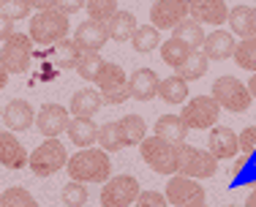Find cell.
<instances>
[{
	"instance_id": "46",
	"label": "cell",
	"mask_w": 256,
	"mask_h": 207,
	"mask_svg": "<svg viewBox=\"0 0 256 207\" xmlns=\"http://www.w3.org/2000/svg\"><path fill=\"white\" fill-rule=\"evenodd\" d=\"M246 88H248V93H251V98L256 101V74L251 76V82H248V84H246Z\"/></svg>"
},
{
	"instance_id": "49",
	"label": "cell",
	"mask_w": 256,
	"mask_h": 207,
	"mask_svg": "<svg viewBox=\"0 0 256 207\" xmlns=\"http://www.w3.org/2000/svg\"><path fill=\"white\" fill-rule=\"evenodd\" d=\"M226 207H237V204H226Z\"/></svg>"
},
{
	"instance_id": "37",
	"label": "cell",
	"mask_w": 256,
	"mask_h": 207,
	"mask_svg": "<svg viewBox=\"0 0 256 207\" xmlns=\"http://www.w3.org/2000/svg\"><path fill=\"white\" fill-rule=\"evenodd\" d=\"M207 63H210V60H207L202 52H191V58L178 68V76L186 79V82H191V79H202L204 71H207Z\"/></svg>"
},
{
	"instance_id": "40",
	"label": "cell",
	"mask_w": 256,
	"mask_h": 207,
	"mask_svg": "<svg viewBox=\"0 0 256 207\" xmlns=\"http://www.w3.org/2000/svg\"><path fill=\"white\" fill-rule=\"evenodd\" d=\"M134 204L136 207H166L169 202H166V196H164L161 191H142Z\"/></svg>"
},
{
	"instance_id": "26",
	"label": "cell",
	"mask_w": 256,
	"mask_h": 207,
	"mask_svg": "<svg viewBox=\"0 0 256 207\" xmlns=\"http://www.w3.org/2000/svg\"><path fill=\"white\" fill-rule=\"evenodd\" d=\"M172 38L182 41V44H186L188 50L199 52V50H202V44H204V28L199 25V22H194L191 16H188V20H182L180 25L172 30Z\"/></svg>"
},
{
	"instance_id": "44",
	"label": "cell",
	"mask_w": 256,
	"mask_h": 207,
	"mask_svg": "<svg viewBox=\"0 0 256 207\" xmlns=\"http://www.w3.org/2000/svg\"><path fill=\"white\" fill-rule=\"evenodd\" d=\"M14 33H16V30H14V22H11L8 16H3V14H0V41L6 44V41H8Z\"/></svg>"
},
{
	"instance_id": "9",
	"label": "cell",
	"mask_w": 256,
	"mask_h": 207,
	"mask_svg": "<svg viewBox=\"0 0 256 207\" xmlns=\"http://www.w3.org/2000/svg\"><path fill=\"white\" fill-rule=\"evenodd\" d=\"M166 202H172L174 207H204V188L196 180L182 178V174H172L166 180V191H164Z\"/></svg>"
},
{
	"instance_id": "2",
	"label": "cell",
	"mask_w": 256,
	"mask_h": 207,
	"mask_svg": "<svg viewBox=\"0 0 256 207\" xmlns=\"http://www.w3.org/2000/svg\"><path fill=\"white\" fill-rule=\"evenodd\" d=\"M139 153H142V161L158 174L172 178L180 172V144H172L158 136H144V142L139 144Z\"/></svg>"
},
{
	"instance_id": "7",
	"label": "cell",
	"mask_w": 256,
	"mask_h": 207,
	"mask_svg": "<svg viewBox=\"0 0 256 207\" xmlns=\"http://www.w3.org/2000/svg\"><path fill=\"white\" fill-rule=\"evenodd\" d=\"M33 60V41L25 33H14L0 50V66L6 74H25Z\"/></svg>"
},
{
	"instance_id": "33",
	"label": "cell",
	"mask_w": 256,
	"mask_h": 207,
	"mask_svg": "<svg viewBox=\"0 0 256 207\" xmlns=\"http://www.w3.org/2000/svg\"><path fill=\"white\" fill-rule=\"evenodd\" d=\"M0 207H41L36 202V196L22 186H14V188H6L3 196H0Z\"/></svg>"
},
{
	"instance_id": "25",
	"label": "cell",
	"mask_w": 256,
	"mask_h": 207,
	"mask_svg": "<svg viewBox=\"0 0 256 207\" xmlns=\"http://www.w3.org/2000/svg\"><path fill=\"white\" fill-rule=\"evenodd\" d=\"M136 16L131 14V11H118V14L109 20L106 25V36L112 41H128L134 38V33H136Z\"/></svg>"
},
{
	"instance_id": "19",
	"label": "cell",
	"mask_w": 256,
	"mask_h": 207,
	"mask_svg": "<svg viewBox=\"0 0 256 207\" xmlns=\"http://www.w3.org/2000/svg\"><path fill=\"white\" fill-rule=\"evenodd\" d=\"M234 36L229 30H216V33L204 36V44H202V54L207 60H226V58H234Z\"/></svg>"
},
{
	"instance_id": "50",
	"label": "cell",
	"mask_w": 256,
	"mask_h": 207,
	"mask_svg": "<svg viewBox=\"0 0 256 207\" xmlns=\"http://www.w3.org/2000/svg\"><path fill=\"white\" fill-rule=\"evenodd\" d=\"M0 196H3V194H0Z\"/></svg>"
},
{
	"instance_id": "30",
	"label": "cell",
	"mask_w": 256,
	"mask_h": 207,
	"mask_svg": "<svg viewBox=\"0 0 256 207\" xmlns=\"http://www.w3.org/2000/svg\"><path fill=\"white\" fill-rule=\"evenodd\" d=\"M191 52L194 50H188L182 41H178V38H169V41H164L161 44V58H164V63L166 66H172L174 71L180 68L182 63H186L188 58H191Z\"/></svg>"
},
{
	"instance_id": "51",
	"label": "cell",
	"mask_w": 256,
	"mask_h": 207,
	"mask_svg": "<svg viewBox=\"0 0 256 207\" xmlns=\"http://www.w3.org/2000/svg\"><path fill=\"white\" fill-rule=\"evenodd\" d=\"M204 207H207V204H204Z\"/></svg>"
},
{
	"instance_id": "1",
	"label": "cell",
	"mask_w": 256,
	"mask_h": 207,
	"mask_svg": "<svg viewBox=\"0 0 256 207\" xmlns=\"http://www.w3.org/2000/svg\"><path fill=\"white\" fill-rule=\"evenodd\" d=\"M66 169H68L74 182H106L109 174H112V161L101 148L98 150L88 148V150H79L76 156H68Z\"/></svg>"
},
{
	"instance_id": "43",
	"label": "cell",
	"mask_w": 256,
	"mask_h": 207,
	"mask_svg": "<svg viewBox=\"0 0 256 207\" xmlns=\"http://www.w3.org/2000/svg\"><path fill=\"white\" fill-rule=\"evenodd\" d=\"M84 3H79V0H54V11H60L63 16H71L76 14L79 8H82Z\"/></svg>"
},
{
	"instance_id": "35",
	"label": "cell",
	"mask_w": 256,
	"mask_h": 207,
	"mask_svg": "<svg viewBox=\"0 0 256 207\" xmlns=\"http://www.w3.org/2000/svg\"><path fill=\"white\" fill-rule=\"evenodd\" d=\"M131 44H134V50H136V52L148 54V52H153L156 46L161 44V36H158V30L153 25H142V28H136Z\"/></svg>"
},
{
	"instance_id": "8",
	"label": "cell",
	"mask_w": 256,
	"mask_h": 207,
	"mask_svg": "<svg viewBox=\"0 0 256 207\" xmlns=\"http://www.w3.org/2000/svg\"><path fill=\"white\" fill-rule=\"evenodd\" d=\"M218 172V158L210 156L207 150L191 148V144L182 142L180 144V172L182 178H191V180H207Z\"/></svg>"
},
{
	"instance_id": "12",
	"label": "cell",
	"mask_w": 256,
	"mask_h": 207,
	"mask_svg": "<svg viewBox=\"0 0 256 207\" xmlns=\"http://www.w3.org/2000/svg\"><path fill=\"white\" fill-rule=\"evenodd\" d=\"M71 120H74L71 112L66 106H60V104H44L41 112H36V126H38V131L50 139H58L63 131H68Z\"/></svg>"
},
{
	"instance_id": "45",
	"label": "cell",
	"mask_w": 256,
	"mask_h": 207,
	"mask_svg": "<svg viewBox=\"0 0 256 207\" xmlns=\"http://www.w3.org/2000/svg\"><path fill=\"white\" fill-rule=\"evenodd\" d=\"M246 207H256V186L251 188V194L246 196Z\"/></svg>"
},
{
	"instance_id": "28",
	"label": "cell",
	"mask_w": 256,
	"mask_h": 207,
	"mask_svg": "<svg viewBox=\"0 0 256 207\" xmlns=\"http://www.w3.org/2000/svg\"><path fill=\"white\" fill-rule=\"evenodd\" d=\"M158 98H164L166 104H186L188 101V82L180 79L178 74L161 79V84H158Z\"/></svg>"
},
{
	"instance_id": "24",
	"label": "cell",
	"mask_w": 256,
	"mask_h": 207,
	"mask_svg": "<svg viewBox=\"0 0 256 207\" xmlns=\"http://www.w3.org/2000/svg\"><path fill=\"white\" fill-rule=\"evenodd\" d=\"M66 134L71 136V142H74L79 150H88L93 142H98V126H96L93 120H84V118L71 120V126Z\"/></svg>"
},
{
	"instance_id": "36",
	"label": "cell",
	"mask_w": 256,
	"mask_h": 207,
	"mask_svg": "<svg viewBox=\"0 0 256 207\" xmlns=\"http://www.w3.org/2000/svg\"><path fill=\"white\" fill-rule=\"evenodd\" d=\"M90 199L88 194V186L84 182H66L63 191H60V202H63V207H84Z\"/></svg>"
},
{
	"instance_id": "6",
	"label": "cell",
	"mask_w": 256,
	"mask_h": 207,
	"mask_svg": "<svg viewBox=\"0 0 256 207\" xmlns=\"http://www.w3.org/2000/svg\"><path fill=\"white\" fill-rule=\"evenodd\" d=\"M218 112H221V106L216 104L212 96H194L191 101H186L180 118H182V123L188 126V131L191 128L194 131H204V128H216Z\"/></svg>"
},
{
	"instance_id": "23",
	"label": "cell",
	"mask_w": 256,
	"mask_h": 207,
	"mask_svg": "<svg viewBox=\"0 0 256 207\" xmlns=\"http://www.w3.org/2000/svg\"><path fill=\"white\" fill-rule=\"evenodd\" d=\"M156 136L158 139H166L172 144H182L188 136V126L182 123L180 114H161L156 123Z\"/></svg>"
},
{
	"instance_id": "22",
	"label": "cell",
	"mask_w": 256,
	"mask_h": 207,
	"mask_svg": "<svg viewBox=\"0 0 256 207\" xmlns=\"http://www.w3.org/2000/svg\"><path fill=\"white\" fill-rule=\"evenodd\" d=\"M101 93L93 88H82L71 96V114L74 118H84V120H93V114L101 109Z\"/></svg>"
},
{
	"instance_id": "17",
	"label": "cell",
	"mask_w": 256,
	"mask_h": 207,
	"mask_svg": "<svg viewBox=\"0 0 256 207\" xmlns=\"http://www.w3.org/2000/svg\"><path fill=\"white\" fill-rule=\"evenodd\" d=\"M28 161H30V156H28L25 144L11 131H0V166L22 169V166H28Z\"/></svg>"
},
{
	"instance_id": "41",
	"label": "cell",
	"mask_w": 256,
	"mask_h": 207,
	"mask_svg": "<svg viewBox=\"0 0 256 207\" xmlns=\"http://www.w3.org/2000/svg\"><path fill=\"white\" fill-rule=\"evenodd\" d=\"M240 150L246 153V158H251L256 153V126H248V128L240 134Z\"/></svg>"
},
{
	"instance_id": "20",
	"label": "cell",
	"mask_w": 256,
	"mask_h": 207,
	"mask_svg": "<svg viewBox=\"0 0 256 207\" xmlns=\"http://www.w3.org/2000/svg\"><path fill=\"white\" fill-rule=\"evenodd\" d=\"M3 123L11 131H25L36 123V112L25 98H14L3 106Z\"/></svg>"
},
{
	"instance_id": "21",
	"label": "cell",
	"mask_w": 256,
	"mask_h": 207,
	"mask_svg": "<svg viewBox=\"0 0 256 207\" xmlns=\"http://www.w3.org/2000/svg\"><path fill=\"white\" fill-rule=\"evenodd\" d=\"M229 28L240 38H256V8L254 6H234V8H229Z\"/></svg>"
},
{
	"instance_id": "18",
	"label": "cell",
	"mask_w": 256,
	"mask_h": 207,
	"mask_svg": "<svg viewBox=\"0 0 256 207\" xmlns=\"http://www.w3.org/2000/svg\"><path fill=\"white\" fill-rule=\"evenodd\" d=\"M106 25H98V22L90 20H84L74 33V44L79 46V52H98L106 44Z\"/></svg>"
},
{
	"instance_id": "34",
	"label": "cell",
	"mask_w": 256,
	"mask_h": 207,
	"mask_svg": "<svg viewBox=\"0 0 256 207\" xmlns=\"http://www.w3.org/2000/svg\"><path fill=\"white\" fill-rule=\"evenodd\" d=\"M98 144H101V150L104 153H118V150H123L126 144H123V136H120V128H118V123H104L98 126Z\"/></svg>"
},
{
	"instance_id": "39",
	"label": "cell",
	"mask_w": 256,
	"mask_h": 207,
	"mask_svg": "<svg viewBox=\"0 0 256 207\" xmlns=\"http://www.w3.org/2000/svg\"><path fill=\"white\" fill-rule=\"evenodd\" d=\"M3 8H0V14L8 16L11 22L14 20H25V16H30V0H14V3H0Z\"/></svg>"
},
{
	"instance_id": "27",
	"label": "cell",
	"mask_w": 256,
	"mask_h": 207,
	"mask_svg": "<svg viewBox=\"0 0 256 207\" xmlns=\"http://www.w3.org/2000/svg\"><path fill=\"white\" fill-rule=\"evenodd\" d=\"M118 128H120V136H123V144L131 148V144H142L144 136H148V126L139 114H126V118L118 120Z\"/></svg>"
},
{
	"instance_id": "16",
	"label": "cell",
	"mask_w": 256,
	"mask_h": 207,
	"mask_svg": "<svg viewBox=\"0 0 256 207\" xmlns=\"http://www.w3.org/2000/svg\"><path fill=\"white\" fill-rule=\"evenodd\" d=\"M158 84L161 79L153 68H136L128 76V96L136 101H153L158 96Z\"/></svg>"
},
{
	"instance_id": "10",
	"label": "cell",
	"mask_w": 256,
	"mask_h": 207,
	"mask_svg": "<svg viewBox=\"0 0 256 207\" xmlns=\"http://www.w3.org/2000/svg\"><path fill=\"white\" fill-rule=\"evenodd\" d=\"M139 180L134 174H118L109 178L101 188V204L104 207H128L139 199Z\"/></svg>"
},
{
	"instance_id": "15",
	"label": "cell",
	"mask_w": 256,
	"mask_h": 207,
	"mask_svg": "<svg viewBox=\"0 0 256 207\" xmlns=\"http://www.w3.org/2000/svg\"><path fill=\"white\" fill-rule=\"evenodd\" d=\"M237 150H240V136H237L226 126H216L210 128V136H207V153L216 158H234Z\"/></svg>"
},
{
	"instance_id": "48",
	"label": "cell",
	"mask_w": 256,
	"mask_h": 207,
	"mask_svg": "<svg viewBox=\"0 0 256 207\" xmlns=\"http://www.w3.org/2000/svg\"><path fill=\"white\" fill-rule=\"evenodd\" d=\"M0 120H3V109H0Z\"/></svg>"
},
{
	"instance_id": "14",
	"label": "cell",
	"mask_w": 256,
	"mask_h": 207,
	"mask_svg": "<svg viewBox=\"0 0 256 207\" xmlns=\"http://www.w3.org/2000/svg\"><path fill=\"white\" fill-rule=\"evenodd\" d=\"M188 16L199 25H224L229 22V3L224 0H194L188 3Z\"/></svg>"
},
{
	"instance_id": "47",
	"label": "cell",
	"mask_w": 256,
	"mask_h": 207,
	"mask_svg": "<svg viewBox=\"0 0 256 207\" xmlns=\"http://www.w3.org/2000/svg\"><path fill=\"white\" fill-rule=\"evenodd\" d=\"M6 82H8V74H6V68H3V66H0V90L6 88Z\"/></svg>"
},
{
	"instance_id": "11",
	"label": "cell",
	"mask_w": 256,
	"mask_h": 207,
	"mask_svg": "<svg viewBox=\"0 0 256 207\" xmlns=\"http://www.w3.org/2000/svg\"><path fill=\"white\" fill-rule=\"evenodd\" d=\"M98 93L106 104H123L128 98V76L118 63H106V68L98 76Z\"/></svg>"
},
{
	"instance_id": "29",
	"label": "cell",
	"mask_w": 256,
	"mask_h": 207,
	"mask_svg": "<svg viewBox=\"0 0 256 207\" xmlns=\"http://www.w3.org/2000/svg\"><path fill=\"white\" fill-rule=\"evenodd\" d=\"M106 68V60L101 58L98 52H82L79 54V60H76V74L84 79V82H98V76H101V71Z\"/></svg>"
},
{
	"instance_id": "5",
	"label": "cell",
	"mask_w": 256,
	"mask_h": 207,
	"mask_svg": "<svg viewBox=\"0 0 256 207\" xmlns=\"http://www.w3.org/2000/svg\"><path fill=\"white\" fill-rule=\"evenodd\" d=\"M212 98L221 109H229V112H246L254 101L248 88L237 76H218L212 82Z\"/></svg>"
},
{
	"instance_id": "3",
	"label": "cell",
	"mask_w": 256,
	"mask_h": 207,
	"mask_svg": "<svg viewBox=\"0 0 256 207\" xmlns=\"http://www.w3.org/2000/svg\"><path fill=\"white\" fill-rule=\"evenodd\" d=\"M30 41L33 44H54L68 38V16L60 11H38L30 20Z\"/></svg>"
},
{
	"instance_id": "31",
	"label": "cell",
	"mask_w": 256,
	"mask_h": 207,
	"mask_svg": "<svg viewBox=\"0 0 256 207\" xmlns=\"http://www.w3.org/2000/svg\"><path fill=\"white\" fill-rule=\"evenodd\" d=\"M84 8H88V20L98 22V25H109V20L120 11L114 0H90V3H84Z\"/></svg>"
},
{
	"instance_id": "4",
	"label": "cell",
	"mask_w": 256,
	"mask_h": 207,
	"mask_svg": "<svg viewBox=\"0 0 256 207\" xmlns=\"http://www.w3.org/2000/svg\"><path fill=\"white\" fill-rule=\"evenodd\" d=\"M66 164H68V153H66L63 142H60V139H46V142H41L38 148L30 153L28 166L33 169L36 178H52V174L60 172Z\"/></svg>"
},
{
	"instance_id": "38",
	"label": "cell",
	"mask_w": 256,
	"mask_h": 207,
	"mask_svg": "<svg viewBox=\"0 0 256 207\" xmlns=\"http://www.w3.org/2000/svg\"><path fill=\"white\" fill-rule=\"evenodd\" d=\"M234 60H237L240 68L256 74V38H242L234 50Z\"/></svg>"
},
{
	"instance_id": "32",
	"label": "cell",
	"mask_w": 256,
	"mask_h": 207,
	"mask_svg": "<svg viewBox=\"0 0 256 207\" xmlns=\"http://www.w3.org/2000/svg\"><path fill=\"white\" fill-rule=\"evenodd\" d=\"M79 54H82V52H79V46L74 44V38H66V41H60V44L54 46V66L63 68V71L76 68Z\"/></svg>"
},
{
	"instance_id": "13",
	"label": "cell",
	"mask_w": 256,
	"mask_h": 207,
	"mask_svg": "<svg viewBox=\"0 0 256 207\" xmlns=\"http://www.w3.org/2000/svg\"><path fill=\"white\" fill-rule=\"evenodd\" d=\"M182 20H188V3H182V0H158L150 6V25L156 30H174Z\"/></svg>"
},
{
	"instance_id": "42",
	"label": "cell",
	"mask_w": 256,
	"mask_h": 207,
	"mask_svg": "<svg viewBox=\"0 0 256 207\" xmlns=\"http://www.w3.org/2000/svg\"><path fill=\"white\" fill-rule=\"evenodd\" d=\"M251 172H254V166H251V161H248V158H237L234 166H232V174H234L240 182H251V180H248V174H251Z\"/></svg>"
}]
</instances>
